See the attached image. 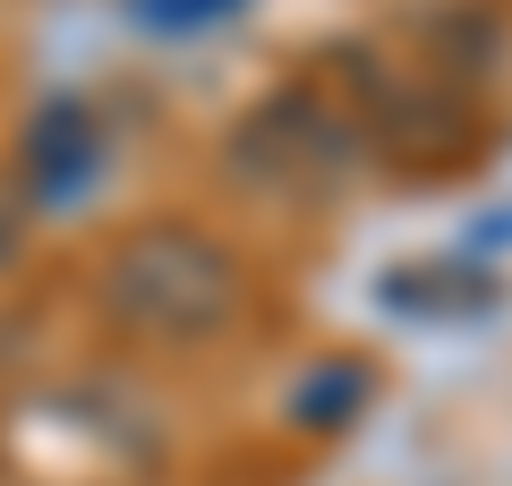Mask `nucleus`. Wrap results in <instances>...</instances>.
<instances>
[{
  "label": "nucleus",
  "mask_w": 512,
  "mask_h": 486,
  "mask_svg": "<svg viewBox=\"0 0 512 486\" xmlns=\"http://www.w3.org/2000/svg\"><path fill=\"white\" fill-rule=\"evenodd\" d=\"M111 316L137 324V333H163V342H197L214 324H231L239 307V273L231 256L214 248L205 231H146L111 256V282H103Z\"/></svg>",
  "instance_id": "obj_1"
}]
</instances>
